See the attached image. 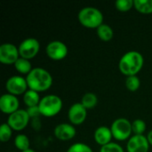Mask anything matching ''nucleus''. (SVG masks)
Returning a JSON list of instances; mask_svg holds the SVG:
<instances>
[{"label":"nucleus","instance_id":"obj_31","mask_svg":"<svg viewBox=\"0 0 152 152\" xmlns=\"http://www.w3.org/2000/svg\"><path fill=\"white\" fill-rule=\"evenodd\" d=\"M22 152H36L34 150H32V149H28V150H27V151H22Z\"/></svg>","mask_w":152,"mask_h":152},{"label":"nucleus","instance_id":"obj_28","mask_svg":"<svg viewBox=\"0 0 152 152\" xmlns=\"http://www.w3.org/2000/svg\"><path fill=\"white\" fill-rule=\"evenodd\" d=\"M30 119H34V118H38L40 117H42L41 115V111L39 110L38 106H35V107H29L26 109Z\"/></svg>","mask_w":152,"mask_h":152},{"label":"nucleus","instance_id":"obj_29","mask_svg":"<svg viewBox=\"0 0 152 152\" xmlns=\"http://www.w3.org/2000/svg\"><path fill=\"white\" fill-rule=\"evenodd\" d=\"M31 126L35 130H39L41 127V122H40V118H34L31 119Z\"/></svg>","mask_w":152,"mask_h":152},{"label":"nucleus","instance_id":"obj_19","mask_svg":"<svg viewBox=\"0 0 152 152\" xmlns=\"http://www.w3.org/2000/svg\"><path fill=\"white\" fill-rule=\"evenodd\" d=\"M80 102L87 110H93L98 104V97H97V95L95 94L88 92V93H86L82 96V99H81Z\"/></svg>","mask_w":152,"mask_h":152},{"label":"nucleus","instance_id":"obj_12","mask_svg":"<svg viewBox=\"0 0 152 152\" xmlns=\"http://www.w3.org/2000/svg\"><path fill=\"white\" fill-rule=\"evenodd\" d=\"M53 135L59 141L68 142L76 137L77 129L70 123H61L54 127Z\"/></svg>","mask_w":152,"mask_h":152},{"label":"nucleus","instance_id":"obj_24","mask_svg":"<svg viewBox=\"0 0 152 152\" xmlns=\"http://www.w3.org/2000/svg\"><path fill=\"white\" fill-rule=\"evenodd\" d=\"M12 132L13 130L7 123L2 124L0 126V141L4 143L9 142L12 136Z\"/></svg>","mask_w":152,"mask_h":152},{"label":"nucleus","instance_id":"obj_1","mask_svg":"<svg viewBox=\"0 0 152 152\" xmlns=\"http://www.w3.org/2000/svg\"><path fill=\"white\" fill-rule=\"evenodd\" d=\"M144 65V57L138 51H129L120 58L118 69L124 76H137Z\"/></svg>","mask_w":152,"mask_h":152},{"label":"nucleus","instance_id":"obj_20","mask_svg":"<svg viewBox=\"0 0 152 152\" xmlns=\"http://www.w3.org/2000/svg\"><path fill=\"white\" fill-rule=\"evenodd\" d=\"M14 146L20 152L25 151L30 149V141L29 138L24 134H19L14 138Z\"/></svg>","mask_w":152,"mask_h":152},{"label":"nucleus","instance_id":"obj_23","mask_svg":"<svg viewBox=\"0 0 152 152\" xmlns=\"http://www.w3.org/2000/svg\"><path fill=\"white\" fill-rule=\"evenodd\" d=\"M125 86L130 92H136L141 86V80L138 76H131L126 78Z\"/></svg>","mask_w":152,"mask_h":152},{"label":"nucleus","instance_id":"obj_7","mask_svg":"<svg viewBox=\"0 0 152 152\" xmlns=\"http://www.w3.org/2000/svg\"><path fill=\"white\" fill-rule=\"evenodd\" d=\"M45 53L49 59L55 61H59L64 60L67 57L69 53V49L66 44L62 41L53 40L46 45Z\"/></svg>","mask_w":152,"mask_h":152},{"label":"nucleus","instance_id":"obj_27","mask_svg":"<svg viewBox=\"0 0 152 152\" xmlns=\"http://www.w3.org/2000/svg\"><path fill=\"white\" fill-rule=\"evenodd\" d=\"M100 152H125V150L118 142H110L106 146L101 147Z\"/></svg>","mask_w":152,"mask_h":152},{"label":"nucleus","instance_id":"obj_3","mask_svg":"<svg viewBox=\"0 0 152 152\" xmlns=\"http://www.w3.org/2000/svg\"><path fill=\"white\" fill-rule=\"evenodd\" d=\"M79 23L86 28L97 29L101 25L103 24V14L96 7L86 6L82 8L77 14Z\"/></svg>","mask_w":152,"mask_h":152},{"label":"nucleus","instance_id":"obj_18","mask_svg":"<svg viewBox=\"0 0 152 152\" xmlns=\"http://www.w3.org/2000/svg\"><path fill=\"white\" fill-rule=\"evenodd\" d=\"M14 68L20 75H26V76H28L30 73V71L33 69L30 61L21 57H20L19 60L15 62Z\"/></svg>","mask_w":152,"mask_h":152},{"label":"nucleus","instance_id":"obj_17","mask_svg":"<svg viewBox=\"0 0 152 152\" xmlns=\"http://www.w3.org/2000/svg\"><path fill=\"white\" fill-rule=\"evenodd\" d=\"M97 37L103 42H109L114 37V30L113 28L108 25L103 23L96 29Z\"/></svg>","mask_w":152,"mask_h":152},{"label":"nucleus","instance_id":"obj_14","mask_svg":"<svg viewBox=\"0 0 152 152\" xmlns=\"http://www.w3.org/2000/svg\"><path fill=\"white\" fill-rule=\"evenodd\" d=\"M150 143L146 135H133L126 143L127 152H149Z\"/></svg>","mask_w":152,"mask_h":152},{"label":"nucleus","instance_id":"obj_8","mask_svg":"<svg viewBox=\"0 0 152 152\" xmlns=\"http://www.w3.org/2000/svg\"><path fill=\"white\" fill-rule=\"evenodd\" d=\"M31 121L28 112L26 110L20 109L14 113L8 116L7 124L11 126V128L15 132L23 131Z\"/></svg>","mask_w":152,"mask_h":152},{"label":"nucleus","instance_id":"obj_22","mask_svg":"<svg viewBox=\"0 0 152 152\" xmlns=\"http://www.w3.org/2000/svg\"><path fill=\"white\" fill-rule=\"evenodd\" d=\"M147 129V124L143 119L137 118L132 122L133 135H144Z\"/></svg>","mask_w":152,"mask_h":152},{"label":"nucleus","instance_id":"obj_30","mask_svg":"<svg viewBox=\"0 0 152 152\" xmlns=\"http://www.w3.org/2000/svg\"><path fill=\"white\" fill-rule=\"evenodd\" d=\"M146 137H147V139H148V142H149V143H150V145L152 146V129L147 134V135H146Z\"/></svg>","mask_w":152,"mask_h":152},{"label":"nucleus","instance_id":"obj_16","mask_svg":"<svg viewBox=\"0 0 152 152\" xmlns=\"http://www.w3.org/2000/svg\"><path fill=\"white\" fill-rule=\"evenodd\" d=\"M41 101V97L39 95V93L28 89L24 94H23V102L27 106V108L29 107H35L38 106Z\"/></svg>","mask_w":152,"mask_h":152},{"label":"nucleus","instance_id":"obj_13","mask_svg":"<svg viewBox=\"0 0 152 152\" xmlns=\"http://www.w3.org/2000/svg\"><path fill=\"white\" fill-rule=\"evenodd\" d=\"M20 101L17 96L4 94L0 98V110L8 116L20 110Z\"/></svg>","mask_w":152,"mask_h":152},{"label":"nucleus","instance_id":"obj_21","mask_svg":"<svg viewBox=\"0 0 152 152\" xmlns=\"http://www.w3.org/2000/svg\"><path fill=\"white\" fill-rule=\"evenodd\" d=\"M134 8L142 14H151L152 0H134Z\"/></svg>","mask_w":152,"mask_h":152},{"label":"nucleus","instance_id":"obj_5","mask_svg":"<svg viewBox=\"0 0 152 152\" xmlns=\"http://www.w3.org/2000/svg\"><path fill=\"white\" fill-rule=\"evenodd\" d=\"M110 130L113 139L118 142L128 141L133 136L132 122L126 118H118L115 119L110 126Z\"/></svg>","mask_w":152,"mask_h":152},{"label":"nucleus","instance_id":"obj_4","mask_svg":"<svg viewBox=\"0 0 152 152\" xmlns=\"http://www.w3.org/2000/svg\"><path fill=\"white\" fill-rule=\"evenodd\" d=\"M38 107L42 117L53 118L61 111L63 102L61 98L56 94H47L41 98Z\"/></svg>","mask_w":152,"mask_h":152},{"label":"nucleus","instance_id":"obj_25","mask_svg":"<svg viewBox=\"0 0 152 152\" xmlns=\"http://www.w3.org/2000/svg\"><path fill=\"white\" fill-rule=\"evenodd\" d=\"M116 9L121 12H129L134 6V0H118L115 3Z\"/></svg>","mask_w":152,"mask_h":152},{"label":"nucleus","instance_id":"obj_26","mask_svg":"<svg viewBox=\"0 0 152 152\" xmlns=\"http://www.w3.org/2000/svg\"><path fill=\"white\" fill-rule=\"evenodd\" d=\"M66 152H94L92 148L84 142H76L69 147Z\"/></svg>","mask_w":152,"mask_h":152},{"label":"nucleus","instance_id":"obj_2","mask_svg":"<svg viewBox=\"0 0 152 152\" xmlns=\"http://www.w3.org/2000/svg\"><path fill=\"white\" fill-rule=\"evenodd\" d=\"M28 89L37 93H42L49 90L53 86V76L45 69L37 67L33 68L30 73L26 76Z\"/></svg>","mask_w":152,"mask_h":152},{"label":"nucleus","instance_id":"obj_10","mask_svg":"<svg viewBox=\"0 0 152 152\" xmlns=\"http://www.w3.org/2000/svg\"><path fill=\"white\" fill-rule=\"evenodd\" d=\"M19 48L12 43H4L0 45V62L4 65H14L20 58Z\"/></svg>","mask_w":152,"mask_h":152},{"label":"nucleus","instance_id":"obj_15","mask_svg":"<svg viewBox=\"0 0 152 152\" xmlns=\"http://www.w3.org/2000/svg\"><path fill=\"white\" fill-rule=\"evenodd\" d=\"M94 139L96 144H98L101 147L106 146L112 142L113 135L110 127L106 126H101L97 127L94 134Z\"/></svg>","mask_w":152,"mask_h":152},{"label":"nucleus","instance_id":"obj_11","mask_svg":"<svg viewBox=\"0 0 152 152\" xmlns=\"http://www.w3.org/2000/svg\"><path fill=\"white\" fill-rule=\"evenodd\" d=\"M87 118V110L81 104L76 102L72 104L68 110V119L73 126H80L84 124Z\"/></svg>","mask_w":152,"mask_h":152},{"label":"nucleus","instance_id":"obj_6","mask_svg":"<svg viewBox=\"0 0 152 152\" xmlns=\"http://www.w3.org/2000/svg\"><path fill=\"white\" fill-rule=\"evenodd\" d=\"M5 89L10 94L15 96H23V94L28 90L26 77H23L20 75H14L10 77L5 82Z\"/></svg>","mask_w":152,"mask_h":152},{"label":"nucleus","instance_id":"obj_9","mask_svg":"<svg viewBox=\"0 0 152 152\" xmlns=\"http://www.w3.org/2000/svg\"><path fill=\"white\" fill-rule=\"evenodd\" d=\"M18 48L20 56L30 61L38 54L40 51V43L34 37H28L21 41Z\"/></svg>","mask_w":152,"mask_h":152}]
</instances>
